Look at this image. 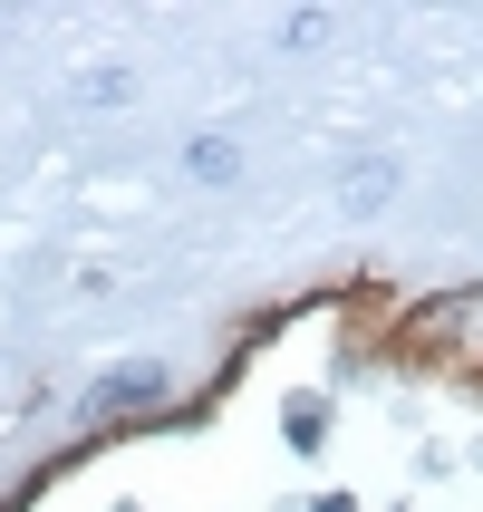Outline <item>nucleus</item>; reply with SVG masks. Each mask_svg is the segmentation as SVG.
Segmentation results:
<instances>
[{"mask_svg": "<svg viewBox=\"0 0 483 512\" xmlns=\"http://www.w3.org/2000/svg\"><path fill=\"white\" fill-rule=\"evenodd\" d=\"M136 406H165V368L155 358H126V368H107L87 387V416H136Z\"/></svg>", "mask_w": 483, "mask_h": 512, "instance_id": "obj_1", "label": "nucleus"}, {"mask_svg": "<svg viewBox=\"0 0 483 512\" xmlns=\"http://www.w3.org/2000/svg\"><path fill=\"white\" fill-rule=\"evenodd\" d=\"M184 174H194V184H232V174H242V145L232 136H194L184 145Z\"/></svg>", "mask_w": 483, "mask_h": 512, "instance_id": "obj_2", "label": "nucleus"}, {"mask_svg": "<svg viewBox=\"0 0 483 512\" xmlns=\"http://www.w3.org/2000/svg\"><path fill=\"white\" fill-rule=\"evenodd\" d=\"M387 194H397V165H387V155H377V165H348V184H339L348 213H377Z\"/></svg>", "mask_w": 483, "mask_h": 512, "instance_id": "obj_3", "label": "nucleus"}, {"mask_svg": "<svg viewBox=\"0 0 483 512\" xmlns=\"http://www.w3.org/2000/svg\"><path fill=\"white\" fill-rule=\"evenodd\" d=\"M281 39H290V49H319V39H329V10H290Z\"/></svg>", "mask_w": 483, "mask_h": 512, "instance_id": "obj_4", "label": "nucleus"}]
</instances>
